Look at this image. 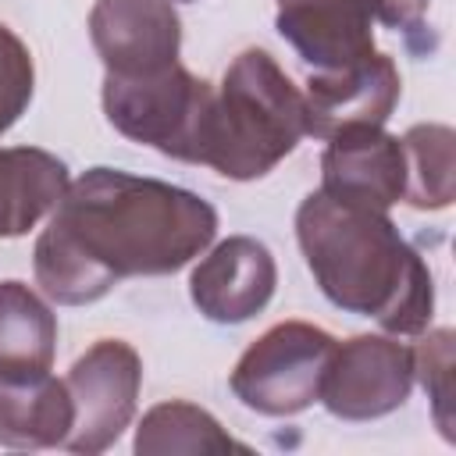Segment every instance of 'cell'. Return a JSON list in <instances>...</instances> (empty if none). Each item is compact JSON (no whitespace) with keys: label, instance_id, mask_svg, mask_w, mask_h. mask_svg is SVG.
Instances as JSON below:
<instances>
[{"label":"cell","instance_id":"9a60e30c","mask_svg":"<svg viewBox=\"0 0 456 456\" xmlns=\"http://www.w3.org/2000/svg\"><path fill=\"white\" fill-rule=\"evenodd\" d=\"M57 317L25 285L0 281V381H25L53 367Z\"/></svg>","mask_w":456,"mask_h":456},{"label":"cell","instance_id":"6da1fadb","mask_svg":"<svg viewBox=\"0 0 456 456\" xmlns=\"http://www.w3.org/2000/svg\"><path fill=\"white\" fill-rule=\"evenodd\" d=\"M214 235L217 210L203 196L160 178L89 167L57 200L36 239L32 267L53 303L82 306L125 278L175 274Z\"/></svg>","mask_w":456,"mask_h":456},{"label":"cell","instance_id":"7a4b0ae2","mask_svg":"<svg viewBox=\"0 0 456 456\" xmlns=\"http://www.w3.org/2000/svg\"><path fill=\"white\" fill-rule=\"evenodd\" d=\"M296 239L335 306L374 317L388 335L428 331L435 314L431 271L385 210L317 189L296 210Z\"/></svg>","mask_w":456,"mask_h":456},{"label":"cell","instance_id":"9c48e42d","mask_svg":"<svg viewBox=\"0 0 456 456\" xmlns=\"http://www.w3.org/2000/svg\"><path fill=\"white\" fill-rule=\"evenodd\" d=\"M399 93L403 82L395 61L378 50L353 68L317 71L306 78L303 93L306 135L331 139L349 128H381L392 118Z\"/></svg>","mask_w":456,"mask_h":456},{"label":"cell","instance_id":"5bb4252c","mask_svg":"<svg viewBox=\"0 0 456 456\" xmlns=\"http://www.w3.org/2000/svg\"><path fill=\"white\" fill-rule=\"evenodd\" d=\"M75 424L68 385L50 370L25 381H0V445L50 449L64 445Z\"/></svg>","mask_w":456,"mask_h":456},{"label":"cell","instance_id":"e0dca14e","mask_svg":"<svg viewBox=\"0 0 456 456\" xmlns=\"http://www.w3.org/2000/svg\"><path fill=\"white\" fill-rule=\"evenodd\" d=\"M406 192L417 210H442L456 196V135L449 125H413L403 139Z\"/></svg>","mask_w":456,"mask_h":456},{"label":"cell","instance_id":"4fadbf2b","mask_svg":"<svg viewBox=\"0 0 456 456\" xmlns=\"http://www.w3.org/2000/svg\"><path fill=\"white\" fill-rule=\"evenodd\" d=\"M68 167L39 146H0V239H18L53 214Z\"/></svg>","mask_w":456,"mask_h":456},{"label":"cell","instance_id":"d6986e66","mask_svg":"<svg viewBox=\"0 0 456 456\" xmlns=\"http://www.w3.org/2000/svg\"><path fill=\"white\" fill-rule=\"evenodd\" d=\"M36 89V68L28 46L0 21V135L25 114Z\"/></svg>","mask_w":456,"mask_h":456},{"label":"cell","instance_id":"7c38bea8","mask_svg":"<svg viewBox=\"0 0 456 456\" xmlns=\"http://www.w3.org/2000/svg\"><path fill=\"white\" fill-rule=\"evenodd\" d=\"M274 25L281 39L321 71H342L374 53L363 0H278Z\"/></svg>","mask_w":456,"mask_h":456},{"label":"cell","instance_id":"30bf717a","mask_svg":"<svg viewBox=\"0 0 456 456\" xmlns=\"http://www.w3.org/2000/svg\"><path fill=\"white\" fill-rule=\"evenodd\" d=\"M278 285L271 249L249 235H228L189 274L196 310L214 324H242L256 317Z\"/></svg>","mask_w":456,"mask_h":456},{"label":"cell","instance_id":"8992f818","mask_svg":"<svg viewBox=\"0 0 456 456\" xmlns=\"http://www.w3.org/2000/svg\"><path fill=\"white\" fill-rule=\"evenodd\" d=\"M64 385L75 406V424L64 438V449L96 456L110 449L135 417L142 360L128 342L100 338L71 363Z\"/></svg>","mask_w":456,"mask_h":456},{"label":"cell","instance_id":"ffe728a7","mask_svg":"<svg viewBox=\"0 0 456 456\" xmlns=\"http://www.w3.org/2000/svg\"><path fill=\"white\" fill-rule=\"evenodd\" d=\"M431 0H363V7L370 11V18H378L388 28H420L424 14H428Z\"/></svg>","mask_w":456,"mask_h":456},{"label":"cell","instance_id":"3957f363","mask_svg":"<svg viewBox=\"0 0 456 456\" xmlns=\"http://www.w3.org/2000/svg\"><path fill=\"white\" fill-rule=\"evenodd\" d=\"M303 135V93L267 50H242L214 89L200 164L224 178L253 182L274 171Z\"/></svg>","mask_w":456,"mask_h":456},{"label":"cell","instance_id":"5b68a950","mask_svg":"<svg viewBox=\"0 0 456 456\" xmlns=\"http://www.w3.org/2000/svg\"><path fill=\"white\" fill-rule=\"evenodd\" d=\"M335 338L306 321L267 328L235 363L232 392L246 410L264 417H292L317 403Z\"/></svg>","mask_w":456,"mask_h":456},{"label":"cell","instance_id":"8fae6325","mask_svg":"<svg viewBox=\"0 0 456 456\" xmlns=\"http://www.w3.org/2000/svg\"><path fill=\"white\" fill-rule=\"evenodd\" d=\"M321 192L388 210L406 192V153L399 135L381 128H349L328 139L321 157Z\"/></svg>","mask_w":456,"mask_h":456},{"label":"cell","instance_id":"2e32d148","mask_svg":"<svg viewBox=\"0 0 456 456\" xmlns=\"http://www.w3.org/2000/svg\"><path fill=\"white\" fill-rule=\"evenodd\" d=\"M135 452L139 456H224V452H246L214 413H207L196 403H157L142 413L135 428Z\"/></svg>","mask_w":456,"mask_h":456},{"label":"cell","instance_id":"ba28073f","mask_svg":"<svg viewBox=\"0 0 456 456\" xmlns=\"http://www.w3.org/2000/svg\"><path fill=\"white\" fill-rule=\"evenodd\" d=\"M89 39L107 75H153L178 61L182 21L171 0H96Z\"/></svg>","mask_w":456,"mask_h":456},{"label":"cell","instance_id":"52a82bcc","mask_svg":"<svg viewBox=\"0 0 456 456\" xmlns=\"http://www.w3.org/2000/svg\"><path fill=\"white\" fill-rule=\"evenodd\" d=\"M413 388V349L388 335H353L335 342L321 381V403L342 420H374L399 410Z\"/></svg>","mask_w":456,"mask_h":456},{"label":"cell","instance_id":"277c9868","mask_svg":"<svg viewBox=\"0 0 456 456\" xmlns=\"http://www.w3.org/2000/svg\"><path fill=\"white\" fill-rule=\"evenodd\" d=\"M214 86L196 78L178 61L153 75H107L103 114L132 142L153 146L164 157L200 164L203 132L210 114Z\"/></svg>","mask_w":456,"mask_h":456},{"label":"cell","instance_id":"ac0fdd59","mask_svg":"<svg viewBox=\"0 0 456 456\" xmlns=\"http://www.w3.org/2000/svg\"><path fill=\"white\" fill-rule=\"evenodd\" d=\"M452 331L449 328H438V331H428L417 349H413V378H420V385L428 388V399H431V413H435V424L438 431L445 435V442H456V385H452V370H456V360H452Z\"/></svg>","mask_w":456,"mask_h":456}]
</instances>
